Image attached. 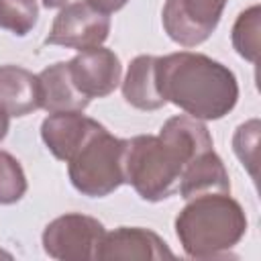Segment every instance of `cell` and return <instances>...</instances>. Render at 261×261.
I'll use <instances>...</instances> for the list:
<instances>
[{"label":"cell","mask_w":261,"mask_h":261,"mask_svg":"<svg viewBox=\"0 0 261 261\" xmlns=\"http://www.w3.org/2000/svg\"><path fill=\"white\" fill-rule=\"evenodd\" d=\"M159 90L165 102L202 120H218L239 100L234 73L202 53H169L157 57Z\"/></svg>","instance_id":"obj_1"},{"label":"cell","mask_w":261,"mask_h":261,"mask_svg":"<svg viewBox=\"0 0 261 261\" xmlns=\"http://www.w3.org/2000/svg\"><path fill=\"white\" fill-rule=\"evenodd\" d=\"M247 232V216L230 194H204L188 200L175 218V234L186 255L220 257Z\"/></svg>","instance_id":"obj_2"},{"label":"cell","mask_w":261,"mask_h":261,"mask_svg":"<svg viewBox=\"0 0 261 261\" xmlns=\"http://www.w3.org/2000/svg\"><path fill=\"white\" fill-rule=\"evenodd\" d=\"M186 165V157L161 135L126 139L124 184H130L147 202H159L175 194Z\"/></svg>","instance_id":"obj_3"},{"label":"cell","mask_w":261,"mask_h":261,"mask_svg":"<svg viewBox=\"0 0 261 261\" xmlns=\"http://www.w3.org/2000/svg\"><path fill=\"white\" fill-rule=\"evenodd\" d=\"M126 139L112 137L106 128L96 133L67 163L73 188L90 198H104L124 184Z\"/></svg>","instance_id":"obj_4"},{"label":"cell","mask_w":261,"mask_h":261,"mask_svg":"<svg viewBox=\"0 0 261 261\" xmlns=\"http://www.w3.org/2000/svg\"><path fill=\"white\" fill-rule=\"evenodd\" d=\"M104 224L86 214H63L51 220L43 230V249L59 261L96 259L104 237Z\"/></svg>","instance_id":"obj_5"},{"label":"cell","mask_w":261,"mask_h":261,"mask_svg":"<svg viewBox=\"0 0 261 261\" xmlns=\"http://www.w3.org/2000/svg\"><path fill=\"white\" fill-rule=\"evenodd\" d=\"M110 33V16L94 8L88 0L65 4L53 20L45 45H59L67 49H92L100 47Z\"/></svg>","instance_id":"obj_6"},{"label":"cell","mask_w":261,"mask_h":261,"mask_svg":"<svg viewBox=\"0 0 261 261\" xmlns=\"http://www.w3.org/2000/svg\"><path fill=\"white\" fill-rule=\"evenodd\" d=\"M226 0H167L161 22L171 41L181 47L204 43L220 22Z\"/></svg>","instance_id":"obj_7"},{"label":"cell","mask_w":261,"mask_h":261,"mask_svg":"<svg viewBox=\"0 0 261 261\" xmlns=\"http://www.w3.org/2000/svg\"><path fill=\"white\" fill-rule=\"evenodd\" d=\"M69 63V73L75 88L88 98H104L112 94L120 82L122 65L114 51L92 47L80 51Z\"/></svg>","instance_id":"obj_8"},{"label":"cell","mask_w":261,"mask_h":261,"mask_svg":"<svg viewBox=\"0 0 261 261\" xmlns=\"http://www.w3.org/2000/svg\"><path fill=\"white\" fill-rule=\"evenodd\" d=\"M104 126L77 112H51L43 124H41V137L47 145V149L61 161H69L96 133H100Z\"/></svg>","instance_id":"obj_9"},{"label":"cell","mask_w":261,"mask_h":261,"mask_svg":"<svg viewBox=\"0 0 261 261\" xmlns=\"http://www.w3.org/2000/svg\"><path fill=\"white\" fill-rule=\"evenodd\" d=\"M173 251L149 228L120 226L104 232L96 259H171Z\"/></svg>","instance_id":"obj_10"},{"label":"cell","mask_w":261,"mask_h":261,"mask_svg":"<svg viewBox=\"0 0 261 261\" xmlns=\"http://www.w3.org/2000/svg\"><path fill=\"white\" fill-rule=\"evenodd\" d=\"M37 77L41 108H45L47 112H82L90 104V100L75 88L67 61H57L45 67Z\"/></svg>","instance_id":"obj_11"},{"label":"cell","mask_w":261,"mask_h":261,"mask_svg":"<svg viewBox=\"0 0 261 261\" xmlns=\"http://www.w3.org/2000/svg\"><path fill=\"white\" fill-rule=\"evenodd\" d=\"M177 192L181 198L192 200L204 194H230V179L222 159L214 149L198 155L181 173Z\"/></svg>","instance_id":"obj_12"},{"label":"cell","mask_w":261,"mask_h":261,"mask_svg":"<svg viewBox=\"0 0 261 261\" xmlns=\"http://www.w3.org/2000/svg\"><path fill=\"white\" fill-rule=\"evenodd\" d=\"M0 108L10 116H27L41 108L39 77L18 65H0Z\"/></svg>","instance_id":"obj_13"},{"label":"cell","mask_w":261,"mask_h":261,"mask_svg":"<svg viewBox=\"0 0 261 261\" xmlns=\"http://www.w3.org/2000/svg\"><path fill=\"white\" fill-rule=\"evenodd\" d=\"M122 96L139 110H157L165 104V98L159 90L155 55H139L130 61L122 82Z\"/></svg>","instance_id":"obj_14"},{"label":"cell","mask_w":261,"mask_h":261,"mask_svg":"<svg viewBox=\"0 0 261 261\" xmlns=\"http://www.w3.org/2000/svg\"><path fill=\"white\" fill-rule=\"evenodd\" d=\"M259 43H261V8L251 6L239 14L232 27V47L241 57L255 63L259 57Z\"/></svg>","instance_id":"obj_15"},{"label":"cell","mask_w":261,"mask_h":261,"mask_svg":"<svg viewBox=\"0 0 261 261\" xmlns=\"http://www.w3.org/2000/svg\"><path fill=\"white\" fill-rule=\"evenodd\" d=\"M39 18L37 0H0V29L24 37Z\"/></svg>","instance_id":"obj_16"},{"label":"cell","mask_w":261,"mask_h":261,"mask_svg":"<svg viewBox=\"0 0 261 261\" xmlns=\"http://www.w3.org/2000/svg\"><path fill=\"white\" fill-rule=\"evenodd\" d=\"M27 192L24 171L10 153L0 151V204H14Z\"/></svg>","instance_id":"obj_17"},{"label":"cell","mask_w":261,"mask_h":261,"mask_svg":"<svg viewBox=\"0 0 261 261\" xmlns=\"http://www.w3.org/2000/svg\"><path fill=\"white\" fill-rule=\"evenodd\" d=\"M259 130L261 124L257 118L243 122L234 137H232V147L237 157L241 159V163L245 165V169L251 173V177H257V159H259Z\"/></svg>","instance_id":"obj_18"},{"label":"cell","mask_w":261,"mask_h":261,"mask_svg":"<svg viewBox=\"0 0 261 261\" xmlns=\"http://www.w3.org/2000/svg\"><path fill=\"white\" fill-rule=\"evenodd\" d=\"M94 8H98L100 12H106V14H110V12H116V10H120L128 0H88Z\"/></svg>","instance_id":"obj_19"},{"label":"cell","mask_w":261,"mask_h":261,"mask_svg":"<svg viewBox=\"0 0 261 261\" xmlns=\"http://www.w3.org/2000/svg\"><path fill=\"white\" fill-rule=\"evenodd\" d=\"M8 126H10V114H8L6 110H2V108H0V141L6 137Z\"/></svg>","instance_id":"obj_20"},{"label":"cell","mask_w":261,"mask_h":261,"mask_svg":"<svg viewBox=\"0 0 261 261\" xmlns=\"http://www.w3.org/2000/svg\"><path fill=\"white\" fill-rule=\"evenodd\" d=\"M67 0H43V6L47 8H57V6H63Z\"/></svg>","instance_id":"obj_21"}]
</instances>
